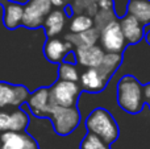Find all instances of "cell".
<instances>
[{"mask_svg":"<svg viewBox=\"0 0 150 149\" xmlns=\"http://www.w3.org/2000/svg\"><path fill=\"white\" fill-rule=\"evenodd\" d=\"M122 61V55L120 53H105L103 62L98 67L100 74L104 77L107 82L111 79V77L115 74V71L119 69L120 63Z\"/></svg>","mask_w":150,"mask_h":149,"instance_id":"cell-18","label":"cell"},{"mask_svg":"<svg viewBox=\"0 0 150 149\" xmlns=\"http://www.w3.org/2000/svg\"><path fill=\"white\" fill-rule=\"evenodd\" d=\"M93 28V20L88 15H78L71 20L70 32L71 33H83Z\"/></svg>","mask_w":150,"mask_h":149,"instance_id":"cell-21","label":"cell"},{"mask_svg":"<svg viewBox=\"0 0 150 149\" xmlns=\"http://www.w3.org/2000/svg\"><path fill=\"white\" fill-rule=\"evenodd\" d=\"M26 106L30 110V112L37 118H50L52 110L54 107L50 99V89L41 87L32 92L26 102Z\"/></svg>","mask_w":150,"mask_h":149,"instance_id":"cell-9","label":"cell"},{"mask_svg":"<svg viewBox=\"0 0 150 149\" xmlns=\"http://www.w3.org/2000/svg\"><path fill=\"white\" fill-rule=\"evenodd\" d=\"M120 24H121L122 33H124V37L128 44H137L145 36L144 24H141L134 16L129 15V13L120 20Z\"/></svg>","mask_w":150,"mask_h":149,"instance_id":"cell-14","label":"cell"},{"mask_svg":"<svg viewBox=\"0 0 150 149\" xmlns=\"http://www.w3.org/2000/svg\"><path fill=\"white\" fill-rule=\"evenodd\" d=\"M0 4L4 8V21L5 28L16 29L18 25H23L24 18V5L20 3L11 1V0H0Z\"/></svg>","mask_w":150,"mask_h":149,"instance_id":"cell-13","label":"cell"},{"mask_svg":"<svg viewBox=\"0 0 150 149\" xmlns=\"http://www.w3.org/2000/svg\"><path fill=\"white\" fill-rule=\"evenodd\" d=\"M128 13L134 16L141 24H150V1L149 0H130Z\"/></svg>","mask_w":150,"mask_h":149,"instance_id":"cell-19","label":"cell"},{"mask_svg":"<svg viewBox=\"0 0 150 149\" xmlns=\"http://www.w3.org/2000/svg\"><path fill=\"white\" fill-rule=\"evenodd\" d=\"M75 57H76V63L84 66L87 69H96L103 62L105 52L103 48L93 45L88 48H79L75 49Z\"/></svg>","mask_w":150,"mask_h":149,"instance_id":"cell-12","label":"cell"},{"mask_svg":"<svg viewBox=\"0 0 150 149\" xmlns=\"http://www.w3.org/2000/svg\"><path fill=\"white\" fill-rule=\"evenodd\" d=\"M50 119L53 121L54 131L59 136H67L76 129L80 121V114L75 107H59L54 106Z\"/></svg>","mask_w":150,"mask_h":149,"instance_id":"cell-3","label":"cell"},{"mask_svg":"<svg viewBox=\"0 0 150 149\" xmlns=\"http://www.w3.org/2000/svg\"><path fill=\"white\" fill-rule=\"evenodd\" d=\"M52 7L50 0H29L24 5L23 25L30 29L44 25L46 17L52 12Z\"/></svg>","mask_w":150,"mask_h":149,"instance_id":"cell-6","label":"cell"},{"mask_svg":"<svg viewBox=\"0 0 150 149\" xmlns=\"http://www.w3.org/2000/svg\"><path fill=\"white\" fill-rule=\"evenodd\" d=\"M80 149H109V148L99 136L88 132L84 136V139L82 140Z\"/></svg>","mask_w":150,"mask_h":149,"instance_id":"cell-22","label":"cell"},{"mask_svg":"<svg viewBox=\"0 0 150 149\" xmlns=\"http://www.w3.org/2000/svg\"><path fill=\"white\" fill-rule=\"evenodd\" d=\"M86 127L90 133L99 136L107 145H111L119 137V126L113 116L104 108H96L86 120Z\"/></svg>","mask_w":150,"mask_h":149,"instance_id":"cell-2","label":"cell"},{"mask_svg":"<svg viewBox=\"0 0 150 149\" xmlns=\"http://www.w3.org/2000/svg\"><path fill=\"white\" fill-rule=\"evenodd\" d=\"M0 139L1 149H40L36 140L25 132H5Z\"/></svg>","mask_w":150,"mask_h":149,"instance_id":"cell-10","label":"cell"},{"mask_svg":"<svg viewBox=\"0 0 150 149\" xmlns=\"http://www.w3.org/2000/svg\"><path fill=\"white\" fill-rule=\"evenodd\" d=\"M144 95H145V102L150 106V83L144 86Z\"/></svg>","mask_w":150,"mask_h":149,"instance_id":"cell-25","label":"cell"},{"mask_svg":"<svg viewBox=\"0 0 150 149\" xmlns=\"http://www.w3.org/2000/svg\"><path fill=\"white\" fill-rule=\"evenodd\" d=\"M65 24H66V13L61 9L52 11L44 23L46 36L49 38H54L55 36H58L62 32Z\"/></svg>","mask_w":150,"mask_h":149,"instance_id":"cell-17","label":"cell"},{"mask_svg":"<svg viewBox=\"0 0 150 149\" xmlns=\"http://www.w3.org/2000/svg\"><path fill=\"white\" fill-rule=\"evenodd\" d=\"M29 91L23 84H12L8 82H0V110L7 107L18 108L21 104L28 102Z\"/></svg>","mask_w":150,"mask_h":149,"instance_id":"cell-7","label":"cell"},{"mask_svg":"<svg viewBox=\"0 0 150 149\" xmlns=\"http://www.w3.org/2000/svg\"><path fill=\"white\" fill-rule=\"evenodd\" d=\"M82 86L76 82H67L58 79L50 87V99L54 106L59 107H75Z\"/></svg>","mask_w":150,"mask_h":149,"instance_id":"cell-4","label":"cell"},{"mask_svg":"<svg viewBox=\"0 0 150 149\" xmlns=\"http://www.w3.org/2000/svg\"><path fill=\"white\" fill-rule=\"evenodd\" d=\"M58 79L61 81H67V82H76L79 81V73L78 69L74 63L66 62L63 61L62 63H59L58 66Z\"/></svg>","mask_w":150,"mask_h":149,"instance_id":"cell-20","label":"cell"},{"mask_svg":"<svg viewBox=\"0 0 150 149\" xmlns=\"http://www.w3.org/2000/svg\"><path fill=\"white\" fill-rule=\"evenodd\" d=\"M100 29L92 28L87 32H83V33H69L65 36V41L70 42L76 49L93 46V45H96L98 40L100 38Z\"/></svg>","mask_w":150,"mask_h":149,"instance_id":"cell-16","label":"cell"},{"mask_svg":"<svg viewBox=\"0 0 150 149\" xmlns=\"http://www.w3.org/2000/svg\"><path fill=\"white\" fill-rule=\"evenodd\" d=\"M117 102L128 114H138L144 107V86L132 75H125L117 84Z\"/></svg>","mask_w":150,"mask_h":149,"instance_id":"cell-1","label":"cell"},{"mask_svg":"<svg viewBox=\"0 0 150 149\" xmlns=\"http://www.w3.org/2000/svg\"><path fill=\"white\" fill-rule=\"evenodd\" d=\"M113 1V11L117 17L122 18L128 15V8H129L130 0H112Z\"/></svg>","mask_w":150,"mask_h":149,"instance_id":"cell-23","label":"cell"},{"mask_svg":"<svg viewBox=\"0 0 150 149\" xmlns=\"http://www.w3.org/2000/svg\"><path fill=\"white\" fill-rule=\"evenodd\" d=\"M145 38H146V41H148V44L150 45V28L146 31V33H145Z\"/></svg>","mask_w":150,"mask_h":149,"instance_id":"cell-27","label":"cell"},{"mask_svg":"<svg viewBox=\"0 0 150 149\" xmlns=\"http://www.w3.org/2000/svg\"><path fill=\"white\" fill-rule=\"evenodd\" d=\"M50 3H52L54 7H61V5L65 4V0H50Z\"/></svg>","mask_w":150,"mask_h":149,"instance_id":"cell-26","label":"cell"},{"mask_svg":"<svg viewBox=\"0 0 150 149\" xmlns=\"http://www.w3.org/2000/svg\"><path fill=\"white\" fill-rule=\"evenodd\" d=\"M99 7L103 11H111V8H113V1L112 0H99Z\"/></svg>","mask_w":150,"mask_h":149,"instance_id":"cell-24","label":"cell"},{"mask_svg":"<svg viewBox=\"0 0 150 149\" xmlns=\"http://www.w3.org/2000/svg\"><path fill=\"white\" fill-rule=\"evenodd\" d=\"M108 82L96 69H87L80 77V86L88 92H100L105 89Z\"/></svg>","mask_w":150,"mask_h":149,"instance_id":"cell-15","label":"cell"},{"mask_svg":"<svg viewBox=\"0 0 150 149\" xmlns=\"http://www.w3.org/2000/svg\"><path fill=\"white\" fill-rule=\"evenodd\" d=\"M149 1H150V0H149Z\"/></svg>","mask_w":150,"mask_h":149,"instance_id":"cell-29","label":"cell"},{"mask_svg":"<svg viewBox=\"0 0 150 149\" xmlns=\"http://www.w3.org/2000/svg\"><path fill=\"white\" fill-rule=\"evenodd\" d=\"M0 149H1V139H0Z\"/></svg>","mask_w":150,"mask_h":149,"instance_id":"cell-28","label":"cell"},{"mask_svg":"<svg viewBox=\"0 0 150 149\" xmlns=\"http://www.w3.org/2000/svg\"><path fill=\"white\" fill-rule=\"evenodd\" d=\"M29 126V116L20 107L13 111L0 110V133L24 132Z\"/></svg>","mask_w":150,"mask_h":149,"instance_id":"cell-8","label":"cell"},{"mask_svg":"<svg viewBox=\"0 0 150 149\" xmlns=\"http://www.w3.org/2000/svg\"><path fill=\"white\" fill-rule=\"evenodd\" d=\"M73 45L67 41H63L61 38H47L44 48V54L47 61L52 63H62L65 61L66 55L71 52Z\"/></svg>","mask_w":150,"mask_h":149,"instance_id":"cell-11","label":"cell"},{"mask_svg":"<svg viewBox=\"0 0 150 149\" xmlns=\"http://www.w3.org/2000/svg\"><path fill=\"white\" fill-rule=\"evenodd\" d=\"M100 44L105 53H120L125 49L127 40L124 37L120 21L112 20L103 26L100 32Z\"/></svg>","mask_w":150,"mask_h":149,"instance_id":"cell-5","label":"cell"}]
</instances>
